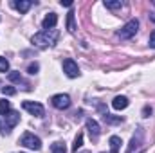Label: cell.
I'll list each match as a JSON object with an SVG mask.
<instances>
[{"mask_svg": "<svg viewBox=\"0 0 155 153\" xmlns=\"http://www.w3.org/2000/svg\"><path fill=\"white\" fill-rule=\"evenodd\" d=\"M87 130H88V133H90L92 139H97L99 133H101V128H99L97 121H94V119H87Z\"/></svg>", "mask_w": 155, "mask_h": 153, "instance_id": "10", "label": "cell"}, {"mask_svg": "<svg viewBox=\"0 0 155 153\" xmlns=\"http://www.w3.org/2000/svg\"><path fill=\"white\" fill-rule=\"evenodd\" d=\"M61 5H65V7H71V5H72V2H69V0H61Z\"/></svg>", "mask_w": 155, "mask_h": 153, "instance_id": "26", "label": "cell"}, {"mask_svg": "<svg viewBox=\"0 0 155 153\" xmlns=\"http://www.w3.org/2000/svg\"><path fill=\"white\" fill-rule=\"evenodd\" d=\"M7 70H9V61L0 56V72H7Z\"/></svg>", "mask_w": 155, "mask_h": 153, "instance_id": "21", "label": "cell"}, {"mask_svg": "<svg viewBox=\"0 0 155 153\" xmlns=\"http://www.w3.org/2000/svg\"><path fill=\"white\" fill-rule=\"evenodd\" d=\"M150 47H153L155 49V31L150 34Z\"/></svg>", "mask_w": 155, "mask_h": 153, "instance_id": "25", "label": "cell"}, {"mask_svg": "<svg viewBox=\"0 0 155 153\" xmlns=\"http://www.w3.org/2000/svg\"><path fill=\"white\" fill-rule=\"evenodd\" d=\"M7 77H9V81H13V83H20V81H22V74H20L18 70H11V72L7 74Z\"/></svg>", "mask_w": 155, "mask_h": 153, "instance_id": "18", "label": "cell"}, {"mask_svg": "<svg viewBox=\"0 0 155 153\" xmlns=\"http://www.w3.org/2000/svg\"><path fill=\"white\" fill-rule=\"evenodd\" d=\"M31 5H33L31 0H16V2H15V7H16L20 13H27V11L31 9Z\"/></svg>", "mask_w": 155, "mask_h": 153, "instance_id": "12", "label": "cell"}, {"mask_svg": "<svg viewBox=\"0 0 155 153\" xmlns=\"http://www.w3.org/2000/svg\"><path fill=\"white\" fill-rule=\"evenodd\" d=\"M20 144L25 146V148H29V150H35V151L41 150V141H40V137H36V135L31 133V132H25V133L22 135Z\"/></svg>", "mask_w": 155, "mask_h": 153, "instance_id": "3", "label": "cell"}, {"mask_svg": "<svg viewBox=\"0 0 155 153\" xmlns=\"http://www.w3.org/2000/svg\"><path fill=\"white\" fill-rule=\"evenodd\" d=\"M58 36H60V33L56 31V29H51V31H40L36 33L35 36H33V43L40 47V49H47V47H52L56 41H58Z\"/></svg>", "mask_w": 155, "mask_h": 153, "instance_id": "1", "label": "cell"}, {"mask_svg": "<svg viewBox=\"0 0 155 153\" xmlns=\"http://www.w3.org/2000/svg\"><path fill=\"white\" fill-rule=\"evenodd\" d=\"M137 29H139V20H137V18H134V20L126 22V24L117 31V36H119L121 40H130L132 36H135Z\"/></svg>", "mask_w": 155, "mask_h": 153, "instance_id": "2", "label": "cell"}, {"mask_svg": "<svg viewBox=\"0 0 155 153\" xmlns=\"http://www.w3.org/2000/svg\"><path fill=\"white\" fill-rule=\"evenodd\" d=\"M51 103H52V106L58 108V110H67V108L71 106V97H69L67 94H56V96L51 97Z\"/></svg>", "mask_w": 155, "mask_h": 153, "instance_id": "5", "label": "cell"}, {"mask_svg": "<svg viewBox=\"0 0 155 153\" xmlns=\"http://www.w3.org/2000/svg\"><path fill=\"white\" fill-rule=\"evenodd\" d=\"M38 63H31V65H29V69H27V70H29V74H36V72H38Z\"/></svg>", "mask_w": 155, "mask_h": 153, "instance_id": "23", "label": "cell"}, {"mask_svg": "<svg viewBox=\"0 0 155 153\" xmlns=\"http://www.w3.org/2000/svg\"><path fill=\"white\" fill-rule=\"evenodd\" d=\"M110 153H119V148H121V137H117V135H112L110 137Z\"/></svg>", "mask_w": 155, "mask_h": 153, "instance_id": "13", "label": "cell"}, {"mask_svg": "<svg viewBox=\"0 0 155 153\" xmlns=\"http://www.w3.org/2000/svg\"><path fill=\"white\" fill-rule=\"evenodd\" d=\"M63 72L69 77H78L79 76V67H78V63L74 60L67 58V60H63Z\"/></svg>", "mask_w": 155, "mask_h": 153, "instance_id": "8", "label": "cell"}, {"mask_svg": "<svg viewBox=\"0 0 155 153\" xmlns=\"http://www.w3.org/2000/svg\"><path fill=\"white\" fill-rule=\"evenodd\" d=\"M103 119L107 121V122H121L123 121V117H114V115H110V114H103Z\"/></svg>", "mask_w": 155, "mask_h": 153, "instance_id": "20", "label": "cell"}, {"mask_svg": "<svg viewBox=\"0 0 155 153\" xmlns=\"http://www.w3.org/2000/svg\"><path fill=\"white\" fill-rule=\"evenodd\" d=\"M150 115H152V108L150 106H144L143 108V117H150Z\"/></svg>", "mask_w": 155, "mask_h": 153, "instance_id": "24", "label": "cell"}, {"mask_svg": "<svg viewBox=\"0 0 155 153\" xmlns=\"http://www.w3.org/2000/svg\"><path fill=\"white\" fill-rule=\"evenodd\" d=\"M2 94H4V96H15V94H16V88H15V86H4V88H2Z\"/></svg>", "mask_w": 155, "mask_h": 153, "instance_id": "22", "label": "cell"}, {"mask_svg": "<svg viewBox=\"0 0 155 153\" xmlns=\"http://www.w3.org/2000/svg\"><path fill=\"white\" fill-rule=\"evenodd\" d=\"M152 20H153V22H155V15H152Z\"/></svg>", "mask_w": 155, "mask_h": 153, "instance_id": "27", "label": "cell"}, {"mask_svg": "<svg viewBox=\"0 0 155 153\" xmlns=\"http://www.w3.org/2000/svg\"><path fill=\"white\" fill-rule=\"evenodd\" d=\"M51 151L52 153H67V148H65L63 142H54V144L51 146Z\"/></svg>", "mask_w": 155, "mask_h": 153, "instance_id": "17", "label": "cell"}, {"mask_svg": "<svg viewBox=\"0 0 155 153\" xmlns=\"http://www.w3.org/2000/svg\"><path fill=\"white\" fill-rule=\"evenodd\" d=\"M4 119H5V126H4V133H9L16 124H18V121H20V114L16 112V110H11L7 115H4Z\"/></svg>", "mask_w": 155, "mask_h": 153, "instance_id": "6", "label": "cell"}, {"mask_svg": "<svg viewBox=\"0 0 155 153\" xmlns=\"http://www.w3.org/2000/svg\"><path fill=\"white\" fill-rule=\"evenodd\" d=\"M83 146V133H78L76 139H74V144H72V151H78V148Z\"/></svg>", "mask_w": 155, "mask_h": 153, "instance_id": "19", "label": "cell"}, {"mask_svg": "<svg viewBox=\"0 0 155 153\" xmlns=\"http://www.w3.org/2000/svg\"><path fill=\"white\" fill-rule=\"evenodd\" d=\"M143 142H144V130H143V128H139V130L135 132V135L132 137L130 146H128L126 153H134L137 148H141V144H143Z\"/></svg>", "mask_w": 155, "mask_h": 153, "instance_id": "7", "label": "cell"}, {"mask_svg": "<svg viewBox=\"0 0 155 153\" xmlns=\"http://www.w3.org/2000/svg\"><path fill=\"white\" fill-rule=\"evenodd\" d=\"M105 7H108V9H121L123 2L121 0H105Z\"/></svg>", "mask_w": 155, "mask_h": 153, "instance_id": "16", "label": "cell"}, {"mask_svg": "<svg viewBox=\"0 0 155 153\" xmlns=\"http://www.w3.org/2000/svg\"><path fill=\"white\" fill-rule=\"evenodd\" d=\"M128 105H130V101H128L126 96H116L114 101H112V106H114L116 110H124Z\"/></svg>", "mask_w": 155, "mask_h": 153, "instance_id": "11", "label": "cell"}, {"mask_svg": "<svg viewBox=\"0 0 155 153\" xmlns=\"http://www.w3.org/2000/svg\"><path fill=\"white\" fill-rule=\"evenodd\" d=\"M11 112V103L7 99H0V115H7Z\"/></svg>", "mask_w": 155, "mask_h": 153, "instance_id": "15", "label": "cell"}, {"mask_svg": "<svg viewBox=\"0 0 155 153\" xmlns=\"http://www.w3.org/2000/svg\"><path fill=\"white\" fill-rule=\"evenodd\" d=\"M56 24H58V15H56V13H49V15L41 20V27H43V31H51V29H54Z\"/></svg>", "mask_w": 155, "mask_h": 153, "instance_id": "9", "label": "cell"}, {"mask_svg": "<svg viewBox=\"0 0 155 153\" xmlns=\"http://www.w3.org/2000/svg\"><path fill=\"white\" fill-rule=\"evenodd\" d=\"M67 29H69V33H76V22H74V11L72 9L67 15Z\"/></svg>", "mask_w": 155, "mask_h": 153, "instance_id": "14", "label": "cell"}, {"mask_svg": "<svg viewBox=\"0 0 155 153\" xmlns=\"http://www.w3.org/2000/svg\"><path fill=\"white\" fill-rule=\"evenodd\" d=\"M22 108H24L25 112H29L31 115H35V117H43V115H45L43 105H40L36 101H24V103H22Z\"/></svg>", "mask_w": 155, "mask_h": 153, "instance_id": "4", "label": "cell"}]
</instances>
